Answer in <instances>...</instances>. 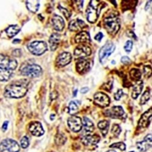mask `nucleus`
I'll return each mask as SVG.
<instances>
[{
    "instance_id": "28",
    "label": "nucleus",
    "mask_w": 152,
    "mask_h": 152,
    "mask_svg": "<svg viewBox=\"0 0 152 152\" xmlns=\"http://www.w3.org/2000/svg\"><path fill=\"white\" fill-rule=\"evenodd\" d=\"M26 6L30 11L32 12H35L38 10V9H39L40 4L39 1H27Z\"/></svg>"
},
{
    "instance_id": "43",
    "label": "nucleus",
    "mask_w": 152,
    "mask_h": 152,
    "mask_svg": "<svg viewBox=\"0 0 152 152\" xmlns=\"http://www.w3.org/2000/svg\"><path fill=\"white\" fill-rule=\"evenodd\" d=\"M54 117H55V115H54L50 116V118H51V120H53V119H54Z\"/></svg>"
},
{
    "instance_id": "20",
    "label": "nucleus",
    "mask_w": 152,
    "mask_h": 152,
    "mask_svg": "<svg viewBox=\"0 0 152 152\" xmlns=\"http://www.w3.org/2000/svg\"><path fill=\"white\" fill-rule=\"evenodd\" d=\"M53 26L54 29L58 31H61L63 28L65 27V22L63 19L58 16V15H54L52 19Z\"/></svg>"
},
{
    "instance_id": "26",
    "label": "nucleus",
    "mask_w": 152,
    "mask_h": 152,
    "mask_svg": "<svg viewBox=\"0 0 152 152\" xmlns=\"http://www.w3.org/2000/svg\"><path fill=\"white\" fill-rule=\"evenodd\" d=\"M98 127L102 132L104 136H105L107 134L108 128H109V122L107 121H102L99 122Z\"/></svg>"
},
{
    "instance_id": "35",
    "label": "nucleus",
    "mask_w": 152,
    "mask_h": 152,
    "mask_svg": "<svg viewBox=\"0 0 152 152\" xmlns=\"http://www.w3.org/2000/svg\"><path fill=\"white\" fill-rule=\"evenodd\" d=\"M133 43L131 40H129L126 42L124 46V49L126 53H130L133 48Z\"/></svg>"
},
{
    "instance_id": "45",
    "label": "nucleus",
    "mask_w": 152,
    "mask_h": 152,
    "mask_svg": "<svg viewBox=\"0 0 152 152\" xmlns=\"http://www.w3.org/2000/svg\"><path fill=\"white\" fill-rule=\"evenodd\" d=\"M132 152H134V151H132Z\"/></svg>"
},
{
    "instance_id": "40",
    "label": "nucleus",
    "mask_w": 152,
    "mask_h": 152,
    "mask_svg": "<svg viewBox=\"0 0 152 152\" xmlns=\"http://www.w3.org/2000/svg\"><path fill=\"white\" fill-rule=\"evenodd\" d=\"M104 37V35L102 34V32H99V34H97L96 37H95V39L99 42H100L101 40L102 39V38Z\"/></svg>"
},
{
    "instance_id": "19",
    "label": "nucleus",
    "mask_w": 152,
    "mask_h": 152,
    "mask_svg": "<svg viewBox=\"0 0 152 152\" xmlns=\"http://www.w3.org/2000/svg\"><path fill=\"white\" fill-rule=\"evenodd\" d=\"M85 26L86 24L83 21L77 19L70 22L69 24V29L71 31L77 32L82 29Z\"/></svg>"
},
{
    "instance_id": "25",
    "label": "nucleus",
    "mask_w": 152,
    "mask_h": 152,
    "mask_svg": "<svg viewBox=\"0 0 152 152\" xmlns=\"http://www.w3.org/2000/svg\"><path fill=\"white\" fill-rule=\"evenodd\" d=\"M20 31V28L17 25H12L6 29V34L7 36L10 38H12L16 35Z\"/></svg>"
},
{
    "instance_id": "24",
    "label": "nucleus",
    "mask_w": 152,
    "mask_h": 152,
    "mask_svg": "<svg viewBox=\"0 0 152 152\" xmlns=\"http://www.w3.org/2000/svg\"><path fill=\"white\" fill-rule=\"evenodd\" d=\"M82 124L83 125L84 129L86 132L91 133L94 130V124L90 119H89L88 118H86V117L83 118Z\"/></svg>"
},
{
    "instance_id": "29",
    "label": "nucleus",
    "mask_w": 152,
    "mask_h": 152,
    "mask_svg": "<svg viewBox=\"0 0 152 152\" xmlns=\"http://www.w3.org/2000/svg\"><path fill=\"white\" fill-rule=\"evenodd\" d=\"M68 108H69V113L71 115H74V114H75L78 111V107L77 104H76L74 102H73V101H72V102L69 103Z\"/></svg>"
},
{
    "instance_id": "31",
    "label": "nucleus",
    "mask_w": 152,
    "mask_h": 152,
    "mask_svg": "<svg viewBox=\"0 0 152 152\" xmlns=\"http://www.w3.org/2000/svg\"><path fill=\"white\" fill-rule=\"evenodd\" d=\"M149 99H150V93L149 91H146L144 93V94H142L141 98V104L142 105L145 104L149 100Z\"/></svg>"
},
{
    "instance_id": "22",
    "label": "nucleus",
    "mask_w": 152,
    "mask_h": 152,
    "mask_svg": "<svg viewBox=\"0 0 152 152\" xmlns=\"http://www.w3.org/2000/svg\"><path fill=\"white\" fill-rule=\"evenodd\" d=\"M75 40L76 43H84V42H90V34L87 32L82 31L75 36Z\"/></svg>"
},
{
    "instance_id": "18",
    "label": "nucleus",
    "mask_w": 152,
    "mask_h": 152,
    "mask_svg": "<svg viewBox=\"0 0 152 152\" xmlns=\"http://www.w3.org/2000/svg\"><path fill=\"white\" fill-rule=\"evenodd\" d=\"M100 141V136L97 134H89L84 136L82 141L83 144L85 145H95L99 142Z\"/></svg>"
},
{
    "instance_id": "2",
    "label": "nucleus",
    "mask_w": 152,
    "mask_h": 152,
    "mask_svg": "<svg viewBox=\"0 0 152 152\" xmlns=\"http://www.w3.org/2000/svg\"><path fill=\"white\" fill-rule=\"evenodd\" d=\"M18 65L17 61L8 56L0 54V81H7Z\"/></svg>"
},
{
    "instance_id": "38",
    "label": "nucleus",
    "mask_w": 152,
    "mask_h": 152,
    "mask_svg": "<svg viewBox=\"0 0 152 152\" xmlns=\"http://www.w3.org/2000/svg\"><path fill=\"white\" fill-rule=\"evenodd\" d=\"M121 62L124 65H129L131 63V60L130 59L129 57H126V56H124V57H122Z\"/></svg>"
},
{
    "instance_id": "11",
    "label": "nucleus",
    "mask_w": 152,
    "mask_h": 152,
    "mask_svg": "<svg viewBox=\"0 0 152 152\" xmlns=\"http://www.w3.org/2000/svg\"><path fill=\"white\" fill-rule=\"evenodd\" d=\"M98 17V13L97 8L93 4L92 1L90 3L86 10V18L87 20L90 23H95Z\"/></svg>"
},
{
    "instance_id": "6",
    "label": "nucleus",
    "mask_w": 152,
    "mask_h": 152,
    "mask_svg": "<svg viewBox=\"0 0 152 152\" xmlns=\"http://www.w3.org/2000/svg\"><path fill=\"white\" fill-rule=\"evenodd\" d=\"M4 150H8L10 152H18L20 146L13 139H6L0 144V151H3Z\"/></svg>"
},
{
    "instance_id": "1",
    "label": "nucleus",
    "mask_w": 152,
    "mask_h": 152,
    "mask_svg": "<svg viewBox=\"0 0 152 152\" xmlns=\"http://www.w3.org/2000/svg\"><path fill=\"white\" fill-rule=\"evenodd\" d=\"M29 82L26 79L18 80L9 84L4 91V96L9 98H21L26 95Z\"/></svg>"
},
{
    "instance_id": "27",
    "label": "nucleus",
    "mask_w": 152,
    "mask_h": 152,
    "mask_svg": "<svg viewBox=\"0 0 152 152\" xmlns=\"http://www.w3.org/2000/svg\"><path fill=\"white\" fill-rule=\"evenodd\" d=\"M130 75L132 80L138 81L141 77V72L137 69L133 68L130 71Z\"/></svg>"
},
{
    "instance_id": "34",
    "label": "nucleus",
    "mask_w": 152,
    "mask_h": 152,
    "mask_svg": "<svg viewBox=\"0 0 152 152\" xmlns=\"http://www.w3.org/2000/svg\"><path fill=\"white\" fill-rule=\"evenodd\" d=\"M110 147L112 148H119L121 150H125L126 148V145L124 142H118V143H115L110 145Z\"/></svg>"
},
{
    "instance_id": "9",
    "label": "nucleus",
    "mask_w": 152,
    "mask_h": 152,
    "mask_svg": "<svg viewBox=\"0 0 152 152\" xmlns=\"http://www.w3.org/2000/svg\"><path fill=\"white\" fill-rule=\"evenodd\" d=\"M68 124L69 129L74 132H79L82 128V121L77 116H73L68 121Z\"/></svg>"
},
{
    "instance_id": "13",
    "label": "nucleus",
    "mask_w": 152,
    "mask_h": 152,
    "mask_svg": "<svg viewBox=\"0 0 152 152\" xmlns=\"http://www.w3.org/2000/svg\"><path fill=\"white\" fill-rule=\"evenodd\" d=\"M29 129L32 134L35 136H41L45 133L42 124L39 122H32L29 125Z\"/></svg>"
},
{
    "instance_id": "21",
    "label": "nucleus",
    "mask_w": 152,
    "mask_h": 152,
    "mask_svg": "<svg viewBox=\"0 0 152 152\" xmlns=\"http://www.w3.org/2000/svg\"><path fill=\"white\" fill-rule=\"evenodd\" d=\"M60 35L57 34H53V35H51V36L50 37L49 42V45H50V47L51 50H55L57 48L58 44L60 43Z\"/></svg>"
},
{
    "instance_id": "39",
    "label": "nucleus",
    "mask_w": 152,
    "mask_h": 152,
    "mask_svg": "<svg viewBox=\"0 0 152 152\" xmlns=\"http://www.w3.org/2000/svg\"><path fill=\"white\" fill-rule=\"evenodd\" d=\"M59 9H60V10H61V12L63 13V14L66 17V18H68L71 16V14H69V12L66 9L62 8V7H60Z\"/></svg>"
},
{
    "instance_id": "37",
    "label": "nucleus",
    "mask_w": 152,
    "mask_h": 152,
    "mask_svg": "<svg viewBox=\"0 0 152 152\" xmlns=\"http://www.w3.org/2000/svg\"><path fill=\"white\" fill-rule=\"evenodd\" d=\"M123 94H124V93H123L122 90H121V89L118 90V91L115 94V100H119L121 98V97L123 96Z\"/></svg>"
},
{
    "instance_id": "32",
    "label": "nucleus",
    "mask_w": 152,
    "mask_h": 152,
    "mask_svg": "<svg viewBox=\"0 0 152 152\" xmlns=\"http://www.w3.org/2000/svg\"><path fill=\"white\" fill-rule=\"evenodd\" d=\"M143 72L145 77L148 78L152 74V68L150 66H145L143 68Z\"/></svg>"
},
{
    "instance_id": "15",
    "label": "nucleus",
    "mask_w": 152,
    "mask_h": 152,
    "mask_svg": "<svg viewBox=\"0 0 152 152\" xmlns=\"http://www.w3.org/2000/svg\"><path fill=\"white\" fill-rule=\"evenodd\" d=\"M152 118V108L149 109L142 115L139 121L138 125L139 128H145L149 125Z\"/></svg>"
},
{
    "instance_id": "5",
    "label": "nucleus",
    "mask_w": 152,
    "mask_h": 152,
    "mask_svg": "<svg viewBox=\"0 0 152 152\" xmlns=\"http://www.w3.org/2000/svg\"><path fill=\"white\" fill-rule=\"evenodd\" d=\"M28 48L32 54L36 56H40L46 51L48 46L45 42L35 41L30 43L28 46Z\"/></svg>"
},
{
    "instance_id": "10",
    "label": "nucleus",
    "mask_w": 152,
    "mask_h": 152,
    "mask_svg": "<svg viewBox=\"0 0 152 152\" xmlns=\"http://www.w3.org/2000/svg\"><path fill=\"white\" fill-rule=\"evenodd\" d=\"M91 54L90 48L86 45L78 46L74 50V54L75 57L79 58H83L89 56Z\"/></svg>"
},
{
    "instance_id": "14",
    "label": "nucleus",
    "mask_w": 152,
    "mask_h": 152,
    "mask_svg": "<svg viewBox=\"0 0 152 152\" xmlns=\"http://www.w3.org/2000/svg\"><path fill=\"white\" fill-rule=\"evenodd\" d=\"M72 60V56L69 53H63L60 54L56 60L57 65L59 66H65L71 62Z\"/></svg>"
},
{
    "instance_id": "8",
    "label": "nucleus",
    "mask_w": 152,
    "mask_h": 152,
    "mask_svg": "<svg viewBox=\"0 0 152 152\" xmlns=\"http://www.w3.org/2000/svg\"><path fill=\"white\" fill-rule=\"evenodd\" d=\"M94 102L96 105L105 108L109 105L110 100L109 97L103 93H97L94 96Z\"/></svg>"
},
{
    "instance_id": "44",
    "label": "nucleus",
    "mask_w": 152,
    "mask_h": 152,
    "mask_svg": "<svg viewBox=\"0 0 152 152\" xmlns=\"http://www.w3.org/2000/svg\"><path fill=\"white\" fill-rule=\"evenodd\" d=\"M107 152H116L115 150H109V151H107Z\"/></svg>"
},
{
    "instance_id": "36",
    "label": "nucleus",
    "mask_w": 152,
    "mask_h": 152,
    "mask_svg": "<svg viewBox=\"0 0 152 152\" xmlns=\"http://www.w3.org/2000/svg\"><path fill=\"white\" fill-rule=\"evenodd\" d=\"M145 9L146 11L148 12L150 14H152V1H148L146 3Z\"/></svg>"
},
{
    "instance_id": "33",
    "label": "nucleus",
    "mask_w": 152,
    "mask_h": 152,
    "mask_svg": "<svg viewBox=\"0 0 152 152\" xmlns=\"http://www.w3.org/2000/svg\"><path fill=\"white\" fill-rule=\"evenodd\" d=\"M21 142V145L23 148H26L29 145V139L27 136H24L20 141Z\"/></svg>"
},
{
    "instance_id": "30",
    "label": "nucleus",
    "mask_w": 152,
    "mask_h": 152,
    "mask_svg": "<svg viewBox=\"0 0 152 152\" xmlns=\"http://www.w3.org/2000/svg\"><path fill=\"white\" fill-rule=\"evenodd\" d=\"M121 129L120 127V126L118 124H114L112 126V129H111V133L116 136H118L119 134L121 133Z\"/></svg>"
},
{
    "instance_id": "16",
    "label": "nucleus",
    "mask_w": 152,
    "mask_h": 152,
    "mask_svg": "<svg viewBox=\"0 0 152 152\" xmlns=\"http://www.w3.org/2000/svg\"><path fill=\"white\" fill-rule=\"evenodd\" d=\"M124 114V111L122 107L120 106H115L112 107L110 110L106 111L107 116L112 118H120Z\"/></svg>"
},
{
    "instance_id": "41",
    "label": "nucleus",
    "mask_w": 152,
    "mask_h": 152,
    "mask_svg": "<svg viewBox=\"0 0 152 152\" xmlns=\"http://www.w3.org/2000/svg\"><path fill=\"white\" fill-rule=\"evenodd\" d=\"M8 124H9V122L8 121H5L4 122V124H3V126H2V129L4 132H5L7 129V126H8Z\"/></svg>"
},
{
    "instance_id": "23",
    "label": "nucleus",
    "mask_w": 152,
    "mask_h": 152,
    "mask_svg": "<svg viewBox=\"0 0 152 152\" xmlns=\"http://www.w3.org/2000/svg\"><path fill=\"white\" fill-rule=\"evenodd\" d=\"M143 88V82L142 81L139 80L136 84H135L132 90V98L136 99L139 95L141 93L142 90Z\"/></svg>"
},
{
    "instance_id": "7",
    "label": "nucleus",
    "mask_w": 152,
    "mask_h": 152,
    "mask_svg": "<svg viewBox=\"0 0 152 152\" xmlns=\"http://www.w3.org/2000/svg\"><path fill=\"white\" fill-rule=\"evenodd\" d=\"M115 50V46L111 42H107L99 51V60L101 63L107 59Z\"/></svg>"
},
{
    "instance_id": "42",
    "label": "nucleus",
    "mask_w": 152,
    "mask_h": 152,
    "mask_svg": "<svg viewBox=\"0 0 152 152\" xmlns=\"http://www.w3.org/2000/svg\"><path fill=\"white\" fill-rule=\"evenodd\" d=\"M88 91H89V88H88V87H84V88H82L81 90H80V92L82 93V94H85Z\"/></svg>"
},
{
    "instance_id": "4",
    "label": "nucleus",
    "mask_w": 152,
    "mask_h": 152,
    "mask_svg": "<svg viewBox=\"0 0 152 152\" xmlns=\"http://www.w3.org/2000/svg\"><path fill=\"white\" fill-rule=\"evenodd\" d=\"M20 71L23 75L30 77H39L42 74V68L39 65L35 64H28L23 66L20 68Z\"/></svg>"
},
{
    "instance_id": "12",
    "label": "nucleus",
    "mask_w": 152,
    "mask_h": 152,
    "mask_svg": "<svg viewBox=\"0 0 152 152\" xmlns=\"http://www.w3.org/2000/svg\"><path fill=\"white\" fill-rule=\"evenodd\" d=\"M137 148L140 151H145L152 147V135H147L144 140L137 143Z\"/></svg>"
},
{
    "instance_id": "3",
    "label": "nucleus",
    "mask_w": 152,
    "mask_h": 152,
    "mask_svg": "<svg viewBox=\"0 0 152 152\" xmlns=\"http://www.w3.org/2000/svg\"><path fill=\"white\" fill-rule=\"evenodd\" d=\"M104 25L108 33L115 35L120 29V20L119 18L115 15H110L104 20Z\"/></svg>"
},
{
    "instance_id": "17",
    "label": "nucleus",
    "mask_w": 152,
    "mask_h": 152,
    "mask_svg": "<svg viewBox=\"0 0 152 152\" xmlns=\"http://www.w3.org/2000/svg\"><path fill=\"white\" fill-rule=\"evenodd\" d=\"M90 62L88 60H82L76 64V70L79 74H83L89 71L90 68Z\"/></svg>"
}]
</instances>
